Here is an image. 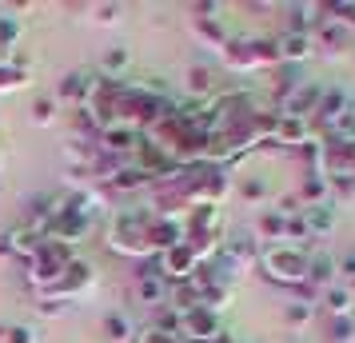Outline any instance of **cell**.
I'll return each mask as SVG.
<instances>
[{
    "label": "cell",
    "mask_w": 355,
    "mask_h": 343,
    "mask_svg": "<svg viewBox=\"0 0 355 343\" xmlns=\"http://www.w3.org/2000/svg\"><path fill=\"white\" fill-rule=\"evenodd\" d=\"M104 244L112 247L116 256H128V260H156V247H152V208H120L112 212L108 228H104Z\"/></svg>",
    "instance_id": "6da1fadb"
},
{
    "label": "cell",
    "mask_w": 355,
    "mask_h": 343,
    "mask_svg": "<svg viewBox=\"0 0 355 343\" xmlns=\"http://www.w3.org/2000/svg\"><path fill=\"white\" fill-rule=\"evenodd\" d=\"M220 60L236 76H248V72H259V68L275 72V68L284 64L275 36H240V40H227L224 52H220Z\"/></svg>",
    "instance_id": "7a4b0ae2"
},
{
    "label": "cell",
    "mask_w": 355,
    "mask_h": 343,
    "mask_svg": "<svg viewBox=\"0 0 355 343\" xmlns=\"http://www.w3.org/2000/svg\"><path fill=\"white\" fill-rule=\"evenodd\" d=\"M307 247H291V244H263L259 247V272L284 283V288H304L307 283Z\"/></svg>",
    "instance_id": "3957f363"
},
{
    "label": "cell",
    "mask_w": 355,
    "mask_h": 343,
    "mask_svg": "<svg viewBox=\"0 0 355 343\" xmlns=\"http://www.w3.org/2000/svg\"><path fill=\"white\" fill-rule=\"evenodd\" d=\"M72 260H76V256H72V247L60 244V240H49V244L40 247L33 260L24 263V279H28V288H36V295L49 292L52 283L64 276V267Z\"/></svg>",
    "instance_id": "277c9868"
},
{
    "label": "cell",
    "mask_w": 355,
    "mask_h": 343,
    "mask_svg": "<svg viewBox=\"0 0 355 343\" xmlns=\"http://www.w3.org/2000/svg\"><path fill=\"white\" fill-rule=\"evenodd\" d=\"M92 288H96V276H92V263L84 260H72L64 267V276L52 283L49 292H40V299H52V304H76V299H88L92 295Z\"/></svg>",
    "instance_id": "5b68a950"
},
{
    "label": "cell",
    "mask_w": 355,
    "mask_h": 343,
    "mask_svg": "<svg viewBox=\"0 0 355 343\" xmlns=\"http://www.w3.org/2000/svg\"><path fill=\"white\" fill-rule=\"evenodd\" d=\"M180 335L192 343H220L227 335L224 331V315H216L208 308H192L180 311Z\"/></svg>",
    "instance_id": "8992f818"
},
{
    "label": "cell",
    "mask_w": 355,
    "mask_h": 343,
    "mask_svg": "<svg viewBox=\"0 0 355 343\" xmlns=\"http://www.w3.org/2000/svg\"><path fill=\"white\" fill-rule=\"evenodd\" d=\"M320 172L327 180H355V144L323 140V164Z\"/></svg>",
    "instance_id": "52a82bcc"
},
{
    "label": "cell",
    "mask_w": 355,
    "mask_h": 343,
    "mask_svg": "<svg viewBox=\"0 0 355 343\" xmlns=\"http://www.w3.org/2000/svg\"><path fill=\"white\" fill-rule=\"evenodd\" d=\"M156 260H160V276L168 279V283H188V279L196 276V267H200V260L192 256V247L188 244L168 247V252L156 256Z\"/></svg>",
    "instance_id": "ba28073f"
},
{
    "label": "cell",
    "mask_w": 355,
    "mask_h": 343,
    "mask_svg": "<svg viewBox=\"0 0 355 343\" xmlns=\"http://www.w3.org/2000/svg\"><path fill=\"white\" fill-rule=\"evenodd\" d=\"M311 140V120H300V116H284L275 112V132H272V144L279 152H295Z\"/></svg>",
    "instance_id": "9c48e42d"
},
{
    "label": "cell",
    "mask_w": 355,
    "mask_h": 343,
    "mask_svg": "<svg viewBox=\"0 0 355 343\" xmlns=\"http://www.w3.org/2000/svg\"><path fill=\"white\" fill-rule=\"evenodd\" d=\"M323 88L327 84H320V80H304L295 92H291L275 112H284V116H300V120H311L315 116V104H320V96H323Z\"/></svg>",
    "instance_id": "30bf717a"
},
{
    "label": "cell",
    "mask_w": 355,
    "mask_h": 343,
    "mask_svg": "<svg viewBox=\"0 0 355 343\" xmlns=\"http://www.w3.org/2000/svg\"><path fill=\"white\" fill-rule=\"evenodd\" d=\"M336 283H339V260L327 256V252H311V256H307V283L304 288L323 295L327 288H336Z\"/></svg>",
    "instance_id": "8fae6325"
},
{
    "label": "cell",
    "mask_w": 355,
    "mask_h": 343,
    "mask_svg": "<svg viewBox=\"0 0 355 343\" xmlns=\"http://www.w3.org/2000/svg\"><path fill=\"white\" fill-rule=\"evenodd\" d=\"M259 240H256V231H236V236H224V244H220V252H224L232 263H240L243 272L248 267H256L259 263Z\"/></svg>",
    "instance_id": "7c38bea8"
},
{
    "label": "cell",
    "mask_w": 355,
    "mask_h": 343,
    "mask_svg": "<svg viewBox=\"0 0 355 343\" xmlns=\"http://www.w3.org/2000/svg\"><path fill=\"white\" fill-rule=\"evenodd\" d=\"M352 104H355V100H352V92H347V88H336V84H327V88H323V96H320V104H315V116H311V120H320L323 132H327V128H331V124L339 120V116L352 108Z\"/></svg>",
    "instance_id": "4fadbf2b"
},
{
    "label": "cell",
    "mask_w": 355,
    "mask_h": 343,
    "mask_svg": "<svg viewBox=\"0 0 355 343\" xmlns=\"http://www.w3.org/2000/svg\"><path fill=\"white\" fill-rule=\"evenodd\" d=\"M275 44H279V60H284V64H295V68L315 56V40H311V33H279L275 36Z\"/></svg>",
    "instance_id": "5bb4252c"
},
{
    "label": "cell",
    "mask_w": 355,
    "mask_h": 343,
    "mask_svg": "<svg viewBox=\"0 0 355 343\" xmlns=\"http://www.w3.org/2000/svg\"><path fill=\"white\" fill-rule=\"evenodd\" d=\"M216 68L211 64H192L188 72H184V88L196 96V104H208L211 96H216Z\"/></svg>",
    "instance_id": "9a60e30c"
},
{
    "label": "cell",
    "mask_w": 355,
    "mask_h": 343,
    "mask_svg": "<svg viewBox=\"0 0 355 343\" xmlns=\"http://www.w3.org/2000/svg\"><path fill=\"white\" fill-rule=\"evenodd\" d=\"M88 84H92V76H88V72H64V76L56 80L52 100H56V104H76V108H80L84 96H88Z\"/></svg>",
    "instance_id": "2e32d148"
},
{
    "label": "cell",
    "mask_w": 355,
    "mask_h": 343,
    "mask_svg": "<svg viewBox=\"0 0 355 343\" xmlns=\"http://www.w3.org/2000/svg\"><path fill=\"white\" fill-rule=\"evenodd\" d=\"M168 288H172V283H168L164 276H144V279H136V283H132L136 299H140L144 308H152V311L168 304Z\"/></svg>",
    "instance_id": "e0dca14e"
},
{
    "label": "cell",
    "mask_w": 355,
    "mask_h": 343,
    "mask_svg": "<svg viewBox=\"0 0 355 343\" xmlns=\"http://www.w3.org/2000/svg\"><path fill=\"white\" fill-rule=\"evenodd\" d=\"M295 196H300V204H304V208L331 204V184H327V176H323V172H311V176H304V180H300Z\"/></svg>",
    "instance_id": "ac0fdd59"
},
{
    "label": "cell",
    "mask_w": 355,
    "mask_h": 343,
    "mask_svg": "<svg viewBox=\"0 0 355 343\" xmlns=\"http://www.w3.org/2000/svg\"><path fill=\"white\" fill-rule=\"evenodd\" d=\"M104 188H108V192H120V196H124V192H152V176L140 172V168H132V164H124Z\"/></svg>",
    "instance_id": "d6986e66"
},
{
    "label": "cell",
    "mask_w": 355,
    "mask_h": 343,
    "mask_svg": "<svg viewBox=\"0 0 355 343\" xmlns=\"http://www.w3.org/2000/svg\"><path fill=\"white\" fill-rule=\"evenodd\" d=\"M8 244H12V256H20V260L28 263V260L36 256V252H40V247L49 244V240H44V236H40L36 228H28V224H20V228H12V231H8Z\"/></svg>",
    "instance_id": "ffe728a7"
},
{
    "label": "cell",
    "mask_w": 355,
    "mask_h": 343,
    "mask_svg": "<svg viewBox=\"0 0 355 343\" xmlns=\"http://www.w3.org/2000/svg\"><path fill=\"white\" fill-rule=\"evenodd\" d=\"M284 228H288V216H279L275 208H263L256 220V240L259 244H284Z\"/></svg>",
    "instance_id": "44dd1931"
},
{
    "label": "cell",
    "mask_w": 355,
    "mask_h": 343,
    "mask_svg": "<svg viewBox=\"0 0 355 343\" xmlns=\"http://www.w3.org/2000/svg\"><path fill=\"white\" fill-rule=\"evenodd\" d=\"M323 299V311H327V319H343V315H355V292H347V288H327V292L320 295Z\"/></svg>",
    "instance_id": "7402d4cb"
},
{
    "label": "cell",
    "mask_w": 355,
    "mask_h": 343,
    "mask_svg": "<svg viewBox=\"0 0 355 343\" xmlns=\"http://www.w3.org/2000/svg\"><path fill=\"white\" fill-rule=\"evenodd\" d=\"M336 208L331 204H315V208H304V220H307V231H311V240H320V236H331L336 231Z\"/></svg>",
    "instance_id": "603a6c76"
},
{
    "label": "cell",
    "mask_w": 355,
    "mask_h": 343,
    "mask_svg": "<svg viewBox=\"0 0 355 343\" xmlns=\"http://www.w3.org/2000/svg\"><path fill=\"white\" fill-rule=\"evenodd\" d=\"M192 33L204 40V49H216V52H224V44L232 40L220 20H192Z\"/></svg>",
    "instance_id": "cb8c5ba5"
},
{
    "label": "cell",
    "mask_w": 355,
    "mask_h": 343,
    "mask_svg": "<svg viewBox=\"0 0 355 343\" xmlns=\"http://www.w3.org/2000/svg\"><path fill=\"white\" fill-rule=\"evenodd\" d=\"M240 200L252 204V208H256V204H268V200H272V184L263 180V176H243L240 180Z\"/></svg>",
    "instance_id": "d4e9b609"
},
{
    "label": "cell",
    "mask_w": 355,
    "mask_h": 343,
    "mask_svg": "<svg viewBox=\"0 0 355 343\" xmlns=\"http://www.w3.org/2000/svg\"><path fill=\"white\" fill-rule=\"evenodd\" d=\"M232 304H236V292H232V288H200V308L224 315Z\"/></svg>",
    "instance_id": "484cf974"
},
{
    "label": "cell",
    "mask_w": 355,
    "mask_h": 343,
    "mask_svg": "<svg viewBox=\"0 0 355 343\" xmlns=\"http://www.w3.org/2000/svg\"><path fill=\"white\" fill-rule=\"evenodd\" d=\"M104 335H108L112 343H132V335H136V331H132V319H128V315L108 311V315H104Z\"/></svg>",
    "instance_id": "4316f807"
},
{
    "label": "cell",
    "mask_w": 355,
    "mask_h": 343,
    "mask_svg": "<svg viewBox=\"0 0 355 343\" xmlns=\"http://www.w3.org/2000/svg\"><path fill=\"white\" fill-rule=\"evenodd\" d=\"M323 12H327V20H336L339 28L347 36H355V4L352 0H336V4H323Z\"/></svg>",
    "instance_id": "83f0119b"
},
{
    "label": "cell",
    "mask_w": 355,
    "mask_h": 343,
    "mask_svg": "<svg viewBox=\"0 0 355 343\" xmlns=\"http://www.w3.org/2000/svg\"><path fill=\"white\" fill-rule=\"evenodd\" d=\"M28 120H33L36 128H52V124H56V100L52 96H36L33 108H28Z\"/></svg>",
    "instance_id": "f1b7e54d"
},
{
    "label": "cell",
    "mask_w": 355,
    "mask_h": 343,
    "mask_svg": "<svg viewBox=\"0 0 355 343\" xmlns=\"http://www.w3.org/2000/svg\"><path fill=\"white\" fill-rule=\"evenodd\" d=\"M311 319H315V304L311 299H295V304L284 308V324L288 327H307Z\"/></svg>",
    "instance_id": "f546056e"
},
{
    "label": "cell",
    "mask_w": 355,
    "mask_h": 343,
    "mask_svg": "<svg viewBox=\"0 0 355 343\" xmlns=\"http://www.w3.org/2000/svg\"><path fill=\"white\" fill-rule=\"evenodd\" d=\"M152 331H160V335H180V311L176 308H156L152 311Z\"/></svg>",
    "instance_id": "4dcf8cb0"
},
{
    "label": "cell",
    "mask_w": 355,
    "mask_h": 343,
    "mask_svg": "<svg viewBox=\"0 0 355 343\" xmlns=\"http://www.w3.org/2000/svg\"><path fill=\"white\" fill-rule=\"evenodd\" d=\"M327 140H339V144H355V104L339 116L336 124L327 128Z\"/></svg>",
    "instance_id": "1f68e13d"
},
{
    "label": "cell",
    "mask_w": 355,
    "mask_h": 343,
    "mask_svg": "<svg viewBox=\"0 0 355 343\" xmlns=\"http://www.w3.org/2000/svg\"><path fill=\"white\" fill-rule=\"evenodd\" d=\"M132 64V52L128 49H112L104 60H100V76H112V80H120V72Z\"/></svg>",
    "instance_id": "d6a6232c"
},
{
    "label": "cell",
    "mask_w": 355,
    "mask_h": 343,
    "mask_svg": "<svg viewBox=\"0 0 355 343\" xmlns=\"http://www.w3.org/2000/svg\"><path fill=\"white\" fill-rule=\"evenodd\" d=\"M331 343H355V315H343V319H331L327 327Z\"/></svg>",
    "instance_id": "836d02e7"
},
{
    "label": "cell",
    "mask_w": 355,
    "mask_h": 343,
    "mask_svg": "<svg viewBox=\"0 0 355 343\" xmlns=\"http://www.w3.org/2000/svg\"><path fill=\"white\" fill-rule=\"evenodd\" d=\"M24 84H28V72H20V68H0V96L20 92Z\"/></svg>",
    "instance_id": "e575fe53"
},
{
    "label": "cell",
    "mask_w": 355,
    "mask_h": 343,
    "mask_svg": "<svg viewBox=\"0 0 355 343\" xmlns=\"http://www.w3.org/2000/svg\"><path fill=\"white\" fill-rule=\"evenodd\" d=\"M4 343H40V327L33 324H12L4 331Z\"/></svg>",
    "instance_id": "d590c367"
},
{
    "label": "cell",
    "mask_w": 355,
    "mask_h": 343,
    "mask_svg": "<svg viewBox=\"0 0 355 343\" xmlns=\"http://www.w3.org/2000/svg\"><path fill=\"white\" fill-rule=\"evenodd\" d=\"M339 288L355 292V256H343L339 260Z\"/></svg>",
    "instance_id": "8d00e7d4"
},
{
    "label": "cell",
    "mask_w": 355,
    "mask_h": 343,
    "mask_svg": "<svg viewBox=\"0 0 355 343\" xmlns=\"http://www.w3.org/2000/svg\"><path fill=\"white\" fill-rule=\"evenodd\" d=\"M92 20H96V24H116V20H120V4H96V8H92Z\"/></svg>",
    "instance_id": "74e56055"
},
{
    "label": "cell",
    "mask_w": 355,
    "mask_h": 343,
    "mask_svg": "<svg viewBox=\"0 0 355 343\" xmlns=\"http://www.w3.org/2000/svg\"><path fill=\"white\" fill-rule=\"evenodd\" d=\"M136 343H192V340H184V335H160V331H152V327H148V331L136 335Z\"/></svg>",
    "instance_id": "f35d334b"
},
{
    "label": "cell",
    "mask_w": 355,
    "mask_h": 343,
    "mask_svg": "<svg viewBox=\"0 0 355 343\" xmlns=\"http://www.w3.org/2000/svg\"><path fill=\"white\" fill-rule=\"evenodd\" d=\"M64 304H52V299H40V315H49V319H60L64 315Z\"/></svg>",
    "instance_id": "ab89813d"
},
{
    "label": "cell",
    "mask_w": 355,
    "mask_h": 343,
    "mask_svg": "<svg viewBox=\"0 0 355 343\" xmlns=\"http://www.w3.org/2000/svg\"><path fill=\"white\" fill-rule=\"evenodd\" d=\"M0 256H12V244H8V231L0 236Z\"/></svg>",
    "instance_id": "60d3db41"
},
{
    "label": "cell",
    "mask_w": 355,
    "mask_h": 343,
    "mask_svg": "<svg viewBox=\"0 0 355 343\" xmlns=\"http://www.w3.org/2000/svg\"><path fill=\"white\" fill-rule=\"evenodd\" d=\"M0 164H4V152H0Z\"/></svg>",
    "instance_id": "b9f144b4"
}]
</instances>
